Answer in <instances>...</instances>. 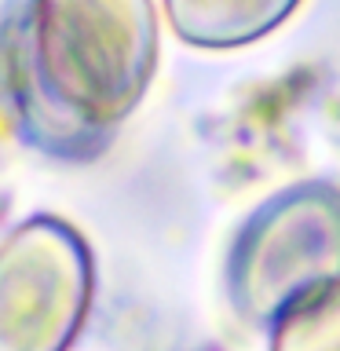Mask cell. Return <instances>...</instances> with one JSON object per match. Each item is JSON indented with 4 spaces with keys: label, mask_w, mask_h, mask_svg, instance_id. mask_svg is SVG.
Masks as SVG:
<instances>
[{
    "label": "cell",
    "mask_w": 340,
    "mask_h": 351,
    "mask_svg": "<svg viewBox=\"0 0 340 351\" xmlns=\"http://www.w3.org/2000/svg\"><path fill=\"white\" fill-rule=\"evenodd\" d=\"M158 66L147 0H37L0 26V103L33 150L81 161L114 139Z\"/></svg>",
    "instance_id": "cell-1"
},
{
    "label": "cell",
    "mask_w": 340,
    "mask_h": 351,
    "mask_svg": "<svg viewBox=\"0 0 340 351\" xmlns=\"http://www.w3.org/2000/svg\"><path fill=\"white\" fill-rule=\"evenodd\" d=\"M267 337L271 351H340V282L285 307Z\"/></svg>",
    "instance_id": "cell-5"
},
{
    "label": "cell",
    "mask_w": 340,
    "mask_h": 351,
    "mask_svg": "<svg viewBox=\"0 0 340 351\" xmlns=\"http://www.w3.org/2000/svg\"><path fill=\"white\" fill-rule=\"evenodd\" d=\"M95 263L59 216H29L0 238V351H70L92 311Z\"/></svg>",
    "instance_id": "cell-3"
},
{
    "label": "cell",
    "mask_w": 340,
    "mask_h": 351,
    "mask_svg": "<svg viewBox=\"0 0 340 351\" xmlns=\"http://www.w3.org/2000/svg\"><path fill=\"white\" fill-rule=\"evenodd\" d=\"M296 11V4H267V0H169L161 15L175 37L205 51L241 48L271 29H278Z\"/></svg>",
    "instance_id": "cell-4"
},
{
    "label": "cell",
    "mask_w": 340,
    "mask_h": 351,
    "mask_svg": "<svg viewBox=\"0 0 340 351\" xmlns=\"http://www.w3.org/2000/svg\"><path fill=\"white\" fill-rule=\"evenodd\" d=\"M340 282V186L304 180L267 197L230 241L227 289L249 322L271 326L307 293Z\"/></svg>",
    "instance_id": "cell-2"
}]
</instances>
